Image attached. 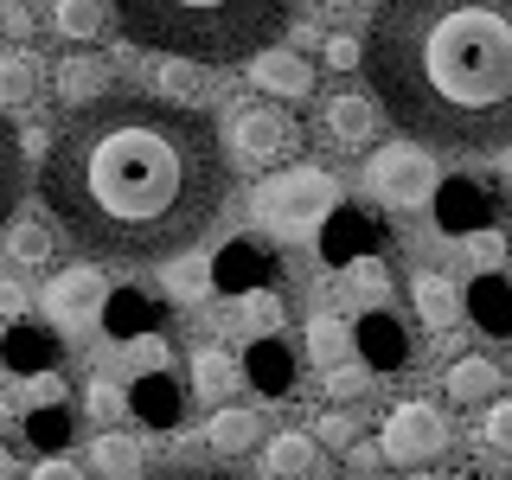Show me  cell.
I'll return each mask as SVG.
<instances>
[{
	"label": "cell",
	"mask_w": 512,
	"mask_h": 480,
	"mask_svg": "<svg viewBox=\"0 0 512 480\" xmlns=\"http://www.w3.org/2000/svg\"><path fill=\"white\" fill-rule=\"evenodd\" d=\"M410 480H448V474H410Z\"/></svg>",
	"instance_id": "e575fe53"
},
{
	"label": "cell",
	"mask_w": 512,
	"mask_h": 480,
	"mask_svg": "<svg viewBox=\"0 0 512 480\" xmlns=\"http://www.w3.org/2000/svg\"><path fill=\"white\" fill-rule=\"evenodd\" d=\"M205 90V71L199 64H180V58H167V71H160V96H167V103H186L192 109V96Z\"/></svg>",
	"instance_id": "484cf974"
},
{
	"label": "cell",
	"mask_w": 512,
	"mask_h": 480,
	"mask_svg": "<svg viewBox=\"0 0 512 480\" xmlns=\"http://www.w3.org/2000/svg\"><path fill=\"white\" fill-rule=\"evenodd\" d=\"M359 416H352V410H327V416H314V442L320 448H352V442H359Z\"/></svg>",
	"instance_id": "f1b7e54d"
},
{
	"label": "cell",
	"mask_w": 512,
	"mask_h": 480,
	"mask_svg": "<svg viewBox=\"0 0 512 480\" xmlns=\"http://www.w3.org/2000/svg\"><path fill=\"white\" fill-rule=\"evenodd\" d=\"M128 45L180 64H250L295 26L301 0H109Z\"/></svg>",
	"instance_id": "3957f363"
},
{
	"label": "cell",
	"mask_w": 512,
	"mask_h": 480,
	"mask_svg": "<svg viewBox=\"0 0 512 480\" xmlns=\"http://www.w3.org/2000/svg\"><path fill=\"white\" fill-rule=\"evenodd\" d=\"M231 186L237 173L218 122L135 90L71 109L39 160V205L84 263L148 269L199 250L231 205Z\"/></svg>",
	"instance_id": "6da1fadb"
},
{
	"label": "cell",
	"mask_w": 512,
	"mask_h": 480,
	"mask_svg": "<svg viewBox=\"0 0 512 480\" xmlns=\"http://www.w3.org/2000/svg\"><path fill=\"white\" fill-rule=\"evenodd\" d=\"M26 282L20 276H0V320H13V314H26Z\"/></svg>",
	"instance_id": "1f68e13d"
},
{
	"label": "cell",
	"mask_w": 512,
	"mask_h": 480,
	"mask_svg": "<svg viewBox=\"0 0 512 480\" xmlns=\"http://www.w3.org/2000/svg\"><path fill=\"white\" fill-rule=\"evenodd\" d=\"M26 186H32V173H26V141H20V128L0 116V231L20 218Z\"/></svg>",
	"instance_id": "e0dca14e"
},
{
	"label": "cell",
	"mask_w": 512,
	"mask_h": 480,
	"mask_svg": "<svg viewBox=\"0 0 512 480\" xmlns=\"http://www.w3.org/2000/svg\"><path fill=\"white\" fill-rule=\"evenodd\" d=\"M109 20H116V13H109V0H52V26L71 45H90Z\"/></svg>",
	"instance_id": "7402d4cb"
},
{
	"label": "cell",
	"mask_w": 512,
	"mask_h": 480,
	"mask_svg": "<svg viewBox=\"0 0 512 480\" xmlns=\"http://www.w3.org/2000/svg\"><path fill=\"white\" fill-rule=\"evenodd\" d=\"M0 474H7V455H0Z\"/></svg>",
	"instance_id": "d590c367"
},
{
	"label": "cell",
	"mask_w": 512,
	"mask_h": 480,
	"mask_svg": "<svg viewBox=\"0 0 512 480\" xmlns=\"http://www.w3.org/2000/svg\"><path fill=\"white\" fill-rule=\"evenodd\" d=\"M461 250H468L480 269H500V263H506V244H500L493 231H474V237H461Z\"/></svg>",
	"instance_id": "4dcf8cb0"
},
{
	"label": "cell",
	"mask_w": 512,
	"mask_h": 480,
	"mask_svg": "<svg viewBox=\"0 0 512 480\" xmlns=\"http://www.w3.org/2000/svg\"><path fill=\"white\" fill-rule=\"evenodd\" d=\"M436 154L416 148V141H391V148H378L372 160H365V186H372L378 205H391V212H416V205L436 199Z\"/></svg>",
	"instance_id": "8992f818"
},
{
	"label": "cell",
	"mask_w": 512,
	"mask_h": 480,
	"mask_svg": "<svg viewBox=\"0 0 512 480\" xmlns=\"http://www.w3.org/2000/svg\"><path fill=\"white\" fill-rule=\"evenodd\" d=\"M333 205H340V180L327 167H314V160H301L288 173H269L256 186V218L276 237H295V244H308L320 224L333 218Z\"/></svg>",
	"instance_id": "277c9868"
},
{
	"label": "cell",
	"mask_w": 512,
	"mask_h": 480,
	"mask_svg": "<svg viewBox=\"0 0 512 480\" xmlns=\"http://www.w3.org/2000/svg\"><path fill=\"white\" fill-rule=\"evenodd\" d=\"M244 320H250V333L276 327V295H250V301H244Z\"/></svg>",
	"instance_id": "836d02e7"
},
{
	"label": "cell",
	"mask_w": 512,
	"mask_h": 480,
	"mask_svg": "<svg viewBox=\"0 0 512 480\" xmlns=\"http://www.w3.org/2000/svg\"><path fill=\"white\" fill-rule=\"evenodd\" d=\"M365 77L384 122L416 148L512 154V0H378Z\"/></svg>",
	"instance_id": "7a4b0ae2"
},
{
	"label": "cell",
	"mask_w": 512,
	"mask_h": 480,
	"mask_svg": "<svg viewBox=\"0 0 512 480\" xmlns=\"http://www.w3.org/2000/svg\"><path fill=\"white\" fill-rule=\"evenodd\" d=\"M263 410H250V404H218L212 410V423H205V442H212V455L218 461H244L250 448H263Z\"/></svg>",
	"instance_id": "8fae6325"
},
{
	"label": "cell",
	"mask_w": 512,
	"mask_h": 480,
	"mask_svg": "<svg viewBox=\"0 0 512 480\" xmlns=\"http://www.w3.org/2000/svg\"><path fill=\"white\" fill-rule=\"evenodd\" d=\"M378 122H384V109H378V96H365V90H333L327 109H320V128H327L333 148H372Z\"/></svg>",
	"instance_id": "9c48e42d"
},
{
	"label": "cell",
	"mask_w": 512,
	"mask_h": 480,
	"mask_svg": "<svg viewBox=\"0 0 512 480\" xmlns=\"http://www.w3.org/2000/svg\"><path fill=\"white\" fill-rule=\"evenodd\" d=\"M103 301H109L103 263H71V269H58V276L45 282L39 308H45V320H58V327H90V320L103 314Z\"/></svg>",
	"instance_id": "ba28073f"
},
{
	"label": "cell",
	"mask_w": 512,
	"mask_h": 480,
	"mask_svg": "<svg viewBox=\"0 0 512 480\" xmlns=\"http://www.w3.org/2000/svg\"><path fill=\"white\" fill-rule=\"evenodd\" d=\"M442 448H448V416H442V404H429V397H404L378 429V455L391 461V468H423Z\"/></svg>",
	"instance_id": "52a82bcc"
},
{
	"label": "cell",
	"mask_w": 512,
	"mask_h": 480,
	"mask_svg": "<svg viewBox=\"0 0 512 480\" xmlns=\"http://www.w3.org/2000/svg\"><path fill=\"white\" fill-rule=\"evenodd\" d=\"M84 416L96 429H122V416H128V391L116 378H90L84 384Z\"/></svg>",
	"instance_id": "603a6c76"
},
{
	"label": "cell",
	"mask_w": 512,
	"mask_h": 480,
	"mask_svg": "<svg viewBox=\"0 0 512 480\" xmlns=\"http://www.w3.org/2000/svg\"><path fill=\"white\" fill-rule=\"evenodd\" d=\"M45 77H52V64L32 52V45H7L0 52V116H20V109L39 103Z\"/></svg>",
	"instance_id": "30bf717a"
},
{
	"label": "cell",
	"mask_w": 512,
	"mask_h": 480,
	"mask_svg": "<svg viewBox=\"0 0 512 480\" xmlns=\"http://www.w3.org/2000/svg\"><path fill=\"white\" fill-rule=\"evenodd\" d=\"M26 480H84V468H77V461H64V455H52V461H32Z\"/></svg>",
	"instance_id": "d6a6232c"
},
{
	"label": "cell",
	"mask_w": 512,
	"mask_h": 480,
	"mask_svg": "<svg viewBox=\"0 0 512 480\" xmlns=\"http://www.w3.org/2000/svg\"><path fill=\"white\" fill-rule=\"evenodd\" d=\"M250 84L263 90V96H288V103H301V96H314V64L269 45V52L250 58Z\"/></svg>",
	"instance_id": "4fadbf2b"
},
{
	"label": "cell",
	"mask_w": 512,
	"mask_h": 480,
	"mask_svg": "<svg viewBox=\"0 0 512 480\" xmlns=\"http://www.w3.org/2000/svg\"><path fill=\"white\" fill-rule=\"evenodd\" d=\"M90 474L96 480H141L148 474V448H141L135 429H103L90 442Z\"/></svg>",
	"instance_id": "5bb4252c"
},
{
	"label": "cell",
	"mask_w": 512,
	"mask_h": 480,
	"mask_svg": "<svg viewBox=\"0 0 512 480\" xmlns=\"http://www.w3.org/2000/svg\"><path fill=\"white\" fill-rule=\"evenodd\" d=\"M493 480H506V474H493Z\"/></svg>",
	"instance_id": "8d00e7d4"
},
{
	"label": "cell",
	"mask_w": 512,
	"mask_h": 480,
	"mask_svg": "<svg viewBox=\"0 0 512 480\" xmlns=\"http://www.w3.org/2000/svg\"><path fill=\"white\" fill-rule=\"evenodd\" d=\"M218 141H224V154H231L237 167L256 173V167L288 160V148H295V122H288V109H276V103H224Z\"/></svg>",
	"instance_id": "5b68a950"
},
{
	"label": "cell",
	"mask_w": 512,
	"mask_h": 480,
	"mask_svg": "<svg viewBox=\"0 0 512 480\" xmlns=\"http://www.w3.org/2000/svg\"><path fill=\"white\" fill-rule=\"evenodd\" d=\"M410 295H416V314H423V327H436V333H455L461 327V288L436 276V269H423V276L410 282Z\"/></svg>",
	"instance_id": "ac0fdd59"
},
{
	"label": "cell",
	"mask_w": 512,
	"mask_h": 480,
	"mask_svg": "<svg viewBox=\"0 0 512 480\" xmlns=\"http://www.w3.org/2000/svg\"><path fill=\"white\" fill-rule=\"evenodd\" d=\"M212 288H218V269L205 263L199 250H186V256H173V263H167V295H173V301L199 308V301L212 295Z\"/></svg>",
	"instance_id": "44dd1931"
},
{
	"label": "cell",
	"mask_w": 512,
	"mask_h": 480,
	"mask_svg": "<svg viewBox=\"0 0 512 480\" xmlns=\"http://www.w3.org/2000/svg\"><path fill=\"white\" fill-rule=\"evenodd\" d=\"M141 480H250V474H237L231 461H173V468H154Z\"/></svg>",
	"instance_id": "83f0119b"
},
{
	"label": "cell",
	"mask_w": 512,
	"mask_h": 480,
	"mask_svg": "<svg viewBox=\"0 0 512 480\" xmlns=\"http://www.w3.org/2000/svg\"><path fill=\"white\" fill-rule=\"evenodd\" d=\"M320 384H327V397H333V404H359V397L372 391V372L346 359V365H327V378H320Z\"/></svg>",
	"instance_id": "d4e9b609"
},
{
	"label": "cell",
	"mask_w": 512,
	"mask_h": 480,
	"mask_svg": "<svg viewBox=\"0 0 512 480\" xmlns=\"http://www.w3.org/2000/svg\"><path fill=\"white\" fill-rule=\"evenodd\" d=\"M480 448L512 455V397H493L487 404V416H480Z\"/></svg>",
	"instance_id": "4316f807"
},
{
	"label": "cell",
	"mask_w": 512,
	"mask_h": 480,
	"mask_svg": "<svg viewBox=\"0 0 512 480\" xmlns=\"http://www.w3.org/2000/svg\"><path fill=\"white\" fill-rule=\"evenodd\" d=\"M320 468V442L301 436V429H282V436L263 442V480H314Z\"/></svg>",
	"instance_id": "9a60e30c"
},
{
	"label": "cell",
	"mask_w": 512,
	"mask_h": 480,
	"mask_svg": "<svg viewBox=\"0 0 512 480\" xmlns=\"http://www.w3.org/2000/svg\"><path fill=\"white\" fill-rule=\"evenodd\" d=\"M500 365L493 359H480V352H461L455 365L442 372V391H448V404H493L500 397Z\"/></svg>",
	"instance_id": "2e32d148"
},
{
	"label": "cell",
	"mask_w": 512,
	"mask_h": 480,
	"mask_svg": "<svg viewBox=\"0 0 512 480\" xmlns=\"http://www.w3.org/2000/svg\"><path fill=\"white\" fill-rule=\"evenodd\" d=\"M308 359L320 365V372L352 359V320L346 314H314L308 320Z\"/></svg>",
	"instance_id": "ffe728a7"
},
{
	"label": "cell",
	"mask_w": 512,
	"mask_h": 480,
	"mask_svg": "<svg viewBox=\"0 0 512 480\" xmlns=\"http://www.w3.org/2000/svg\"><path fill=\"white\" fill-rule=\"evenodd\" d=\"M0 237H7L13 263H45L52 256V224H39V218H13Z\"/></svg>",
	"instance_id": "cb8c5ba5"
},
{
	"label": "cell",
	"mask_w": 512,
	"mask_h": 480,
	"mask_svg": "<svg viewBox=\"0 0 512 480\" xmlns=\"http://www.w3.org/2000/svg\"><path fill=\"white\" fill-rule=\"evenodd\" d=\"M52 90H58L64 109H84V103H96V96H109V58H96V52L77 45L71 58L52 64Z\"/></svg>",
	"instance_id": "7c38bea8"
},
{
	"label": "cell",
	"mask_w": 512,
	"mask_h": 480,
	"mask_svg": "<svg viewBox=\"0 0 512 480\" xmlns=\"http://www.w3.org/2000/svg\"><path fill=\"white\" fill-rule=\"evenodd\" d=\"M320 58H327V71H365V39H352V32H327Z\"/></svg>",
	"instance_id": "f546056e"
},
{
	"label": "cell",
	"mask_w": 512,
	"mask_h": 480,
	"mask_svg": "<svg viewBox=\"0 0 512 480\" xmlns=\"http://www.w3.org/2000/svg\"><path fill=\"white\" fill-rule=\"evenodd\" d=\"M237 359L224 346H199L192 352V397H205V404H224V397L237 391Z\"/></svg>",
	"instance_id": "d6986e66"
}]
</instances>
